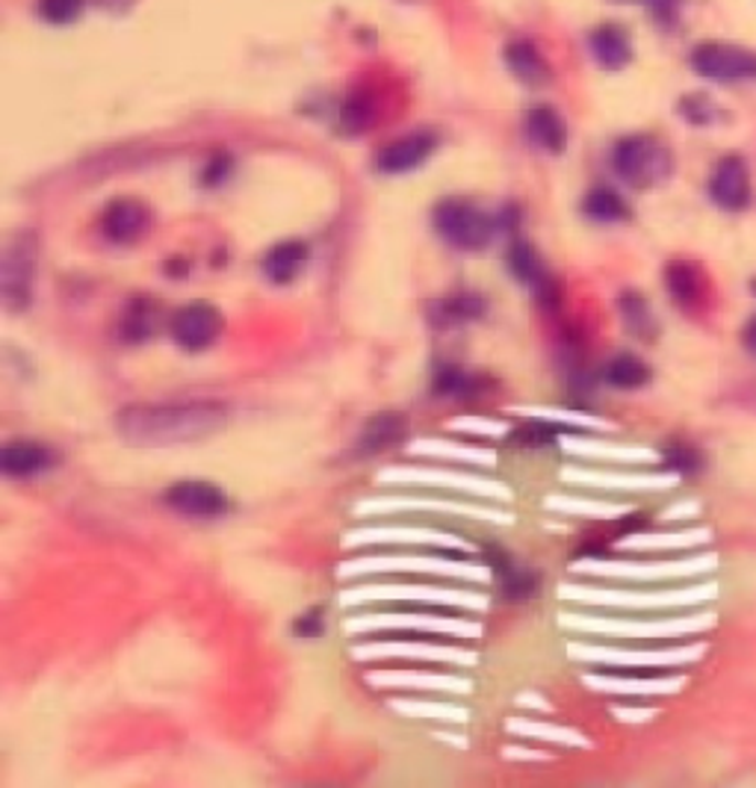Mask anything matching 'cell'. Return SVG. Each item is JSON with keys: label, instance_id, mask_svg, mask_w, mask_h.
I'll use <instances>...</instances> for the list:
<instances>
[{"label": "cell", "instance_id": "cell-32", "mask_svg": "<svg viewBox=\"0 0 756 788\" xmlns=\"http://www.w3.org/2000/svg\"><path fill=\"white\" fill-rule=\"evenodd\" d=\"M683 112H685V119L689 121H710V116H712V107H710V101L703 98V95H692V98H685L683 101Z\"/></svg>", "mask_w": 756, "mask_h": 788}, {"label": "cell", "instance_id": "cell-11", "mask_svg": "<svg viewBox=\"0 0 756 788\" xmlns=\"http://www.w3.org/2000/svg\"><path fill=\"white\" fill-rule=\"evenodd\" d=\"M60 464L54 446L39 441H10L0 452V469L7 478H33Z\"/></svg>", "mask_w": 756, "mask_h": 788}, {"label": "cell", "instance_id": "cell-5", "mask_svg": "<svg viewBox=\"0 0 756 788\" xmlns=\"http://www.w3.org/2000/svg\"><path fill=\"white\" fill-rule=\"evenodd\" d=\"M222 328H225V320L210 302L184 304L169 320V334L175 339V346L190 352V355L210 348L219 339Z\"/></svg>", "mask_w": 756, "mask_h": 788}, {"label": "cell", "instance_id": "cell-15", "mask_svg": "<svg viewBox=\"0 0 756 788\" xmlns=\"http://www.w3.org/2000/svg\"><path fill=\"white\" fill-rule=\"evenodd\" d=\"M665 281H668V293L683 307H701L706 299V281H703L701 269L685 260H673L671 267L665 269Z\"/></svg>", "mask_w": 756, "mask_h": 788}, {"label": "cell", "instance_id": "cell-22", "mask_svg": "<svg viewBox=\"0 0 756 788\" xmlns=\"http://www.w3.org/2000/svg\"><path fill=\"white\" fill-rule=\"evenodd\" d=\"M582 211L594 222H624L629 216L627 202H624L612 186H594V190L585 195Z\"/></svg>", "mask_w": 756, "mask_h": 788}, {"label": "cell", "instance_id": "cell-4", "mask_svg": "<svg viewBox=\"0 0 756 788\" xmlns=\"http://www.w3.org/2000/svg\"><path fill=\"white\" fill-rule=\"evenodd\" d=\"M36 237L24 230L12 239L7 255H3V302L10 311H24L33 293V278H36Z\"/></svg>", "mask_w": 756, "mask_h": 788}, {"label": "cell", "instance_id": "cell-27", "mask_svg": "<svg viewBox=\"0 0 756 788\" xmlns=\"http://www.w3.org/2000/svg\"><path fill=\"white\" fill-rule=\"evenodd\" d=\"M662 458H665V464L673 469V473H683V476H692V473H698V469L703 467L701 452L683 441L668 443V446L662 450Z\"/></svg>", "mask_w": 756, "mask_h": 788}, {"label": "cell", "instance_id": "cell-24", "mask_svg": "<svg viewBox=\"0 0 756 788\" xmlns=\"http://www.w3.org/2000/svg\"><path fill=\"white\" fill-rule=\"evenodd\" d=\"M712 541L710 529H689V532L673 535H645V538H633L627 547L633 550H689V547H703Z\"/></svg>", "mask_w": 756, "mask_h": 788}, {"label": "cell", "instance_id": "cell-17", "mask_svg": "<svg viewBox=\"0 0 756 788\" xmlns=\"http://www.w3.org/2000/svg\"><path fill=\"white\" fill-rule=\"evenodd\" d=\"M526 133H529V139H532L538 148H544L550 154H559L564 148V139H568L559 112L550 110V107H536V110L529 112Z\"/></svg>", "mask_w": 756, "mask_h": 788}, {"label": "cell", "instance_id": "cell-25", "mask_svg": "<svg viewBox=\"0 0 756 788\" xmlns=\"http://www.w3.org/2000/svg\"><path fill=\"white\" fill-rule=\"evenodd\" d=\"M620 313H624V322H627V328L636 334V337H645L650 339L654 337V316H650V307H647V302L641 299L638 293H624L620 295Z\"/></svg>", "mask_w": 756, "mask_h": 788}, {"label": "cell", "instance_id": "cell-16", "mask_svg": "<svg viewBox=\"0 0 756 788\" xmlns=\"http://www.w3.org/2000/svg\"><path fill=\"white\" fill-rule=\"evenodd\" d=\"M488 559L494 573L499 576V587H503V594H506L508 600H529V596L536 594L538 576L532 573V570L517 568L506 552L494 550V547L488 550Z\"/></svg>", "mask_w": 756, "mask_h": 788}, {"label": "cell", "instance_id": "cell-33", "mask_svg": "<svg viewBox=\"0 0 756 788\" xmlns=\"http://www.w3.org/2000/svg\"><path fill=\"white\" fill-rule=\"evenodd\" d=\"M228 169H231V165H228V160H213L210 169H207V174H204V181H207V184H219L222 174L228 172Z\"/></svg>", "mask_w": 756, "mask_h": 788}, {"label": "cell", "instance_id": "cell-9", "mask_svg": "<svg viewBox=\"0 0 756 788\" xmlns=\"http://www.w3.org/2000/svg\"><path fill=\"white\" fill-rule=\"evenodd\" d=\"M438 148V139L429 130H417L408 137L393 139L390 145H385L376 154V169L385 174H406L414 172L417 165L432 156V151Z\"/></svg>", "mask_w": 756, "mask_h": 788}, {"label": "cell", "instance_id": "cell-14", "mask_svg": "<svg viewBox=\"0 0 756 788\" xmlns=\"http://www.w3.org/2000/svg\"><path fill=\"white\" fill-rule=\"evenodd\" d=\"M591 51L597 56L600 65H606L612 72H618L633 60V45H629L627 30L618 24H603L591 33Z\"/></svg>", "mask_w": 756, "mask_h": 788}, {"label": "cell", "instance_id": "cell-35", "mask_svg": "<svg viewBox=\"0 0 756 788\" xmlns=\"http://www.w3.org/2000/svg\"><path fill=\"white\" fill-rule=\"evenodd\" d=\"M754 293H756V281H754Z\"/></svg>", "mask_w": 756, "mask_h": 788}, {"label": "cell", "instance_id": "cell-1", "mask_svg": "<svg viewBox=\"0 0 756 788\" xmlns=\"http://www.w3.org/2000/svg\"><path fill=\"white\" fill-rule=\"evenodd\" d=\"M228 422V408L213 399L128 404L116 413V431L137 446H177L210 438Z\"/></svg>", "mask_w": 756, "mask_h": 788}, {"label": "cell", "instance_id": "cell-28", "mask_svg": "<svg viewBox=\"0 0 756 788\" xmlns=\"http://www.w3.org/2000/svg\"><path fill=\"white\" fill-rule=\"evenodd\" d=\"M511 441L517 446H529V450H541L555 443V425L553 422H520L511 429Z\"/></svg>", "mask_w": 756, "mask_h": 788}, {"label": "cell", "instance_id": "cell-26", "mask_svg": "<svg viewBox=\"0 0 756 788\" xmlns=\"http://www.w3.org/2000/svg\"><path fill=\"white\" fill-rule=\"evenodd\" d=\"M376 119V107L369 95H352L341 112V125L346 133H364Z\"/></svg>", "mask_w": 756, "mask_h": 788}, {"label": "cell", "instance_id": "cell-12", "mask_svg": "<svg viewBox=\"0 0 756 788\" xmlns=\"http://www.w3.org/2000/svg\"><path fill=\"white\" fill-rule=\"evenodd\" d=\"M408 431V417L399 411H381L372 413L364 429H360V438L355 443V455L358 458H372L378 452H388L393 446L406 441Z\"/></svg>", "mask_w": 756, "mask_h": 788}, {"label": "cell", "instance_id": "cell-34", "mask_svg": "<svg viewBox=\"0 0 756 788\" xmlns=\"http://www.w3.org/2000/svg\"><path fill=\"white\" fill-rule=\"evenodd\" d=\"M745 339H747V346L754 348V355H756V320L747 325V331H745Z\"/></svg>", "mask_w": 756, "mask_h": 788}, {"label": "cell", "instance_id": "cell-13", "mask_svg": "<svg viewBox=\"0 0 756 788\" xmlns=\"http://www.w3.org/2000/svg\"><path fill=\"white\" fill-rule=\"evenodd\" d=\"M307 255H311V251H307L302 239H284V242L269 248L260 267H263V276H267L272 284H290V281H295L299 272L305 269Z\"/></svg>", "mask_w": 756, "mask_h": 788}, {"label": "cell", "instance_id": "cell-7", "mask_svg": "<svg viewBox=\"0 0 756 788\" xmlns=\"http://www.w3.org/2000/svg\"><path fill=\"white\" fill-rule=\"evenodd\" d=\"M163 503L181 517H193V520H216L228 511L225 490L210 482H198V478H186V482L169 487L163 494Z\"/></svg>", "mask_w": 756, "mask_h": 788}, {"label": "cell", "instance_id": "cell-21", "mask_svg": "<svg viewBox=\"0 0 756 788\" xmlns=\"http://www.w3.org/2000/svg\"><path fill=\"white\" fill-rule=\"evenodd\" d=\"M488 381L479 376H471L458 367H443L434 376V393L438 396H452V399H473L488 390Z\"/></svg>", "mask_w": 756, "mask_h": 788}, {"label": "cell", "instance_id": "cell-8", "mask_svg": "<svg viewBox=\"0 0 756 788\" xmlns=\"http://www.w3.org/2000/svg\"><path fill=\"white\" fill-rule=\"evenodd\" d=\"M712 202L730 213L745 211L750 204V172L747 163L738 154L721 156L710 177Z\"/></svg>", "mask_w": 756, "mask_h": 788}, {"label": "cell", "instance_id": "cell-18", "mask_svg": "<svg viewBox=\"0 0 756 788\" xmlns=\"http://www.w3.org/2000/svg\"><path fill=\"white\" fill-rule=\"evenodd\" d=\"M506 60L511 74H515L520 83H526V86H541V83L550 80L547 63L541 60V54H538L536 47L529 45V42H515V45H508Z\"/></svg>", "mask_w": 756, "mask_h": 788}, {"label": "cell", "instance_id": "cell-30", "mask_svg": "<svg viewBox=\"0 0 756 788\" xmlns=\"http://www.w3.org/2000/svg\"><path fill=\"white\" fill-rule=\"evenodd\" d=\"M482 311H485V304H482L479 295H471V293H462V295H452L450 302H443L441 313L446 322H467V320H476V316H482Z\"/></svg>", "mask_w": 756, "mask_h": 788}, {"label": "cell", "instance_id": "cell-20", "mask_svg": "<svg viewBox=\"0 0 756 788\" xmlns=\"http://www.w3.org/2000/svg\"><path fill=\"white\" fill-rule=\"evenodd\" d=\"M508 267H511L517 281H523L529 287H541L544 281H550L544 272V263H541V255L526 239L511 242V248H508Z\"/></svg>", "mask_w": 756, "mask_h": 788}, {"label": "cell", "instance_id": "cell-29", "mask_svg": "<svg viewBox=\"0 0 756 788\" xmlns=\"http://www.w3.org/2000/svg\"><path fill=\"white\" fill-rule=\"evenodd\" d=\"M86 0H39V15L51 24H72L80 19Z\"/></svg>", "mask_w": 756, "mask_h": 788}, {"label": "cell", "instance_id": "cell-6", "mask_svg": "<svg viewBox=\"0 0 756 788\" xmlns=\"http://www.w3.org/2000/svg\"><path fill=\"white\" fill-rule=\"evenodd\" d=\"M692 68L706 80H745L756 74V56L745 47L727 45V42H703L694 47Z\"/></svg>", "mask_w": 756, "mask_h": 788}, {"label": "cell", "instance_id": "cell-31", "mask_svg": "<svg viewBox=\"0 0 756 788\" xmlns=\"http://www.w3.org/2000/svg\"><path fill=\"white\" fill-rule=\"evenodd\" d=\"M293 633L299 638H320L325 633V617L323 608H311L305 615H299L293 620Z\"/></svg>", "mask_w": 756, "mask_h": 788}, {"label": "cell", "instance_id": "cell-2", "mask_svg": "<svg viewBox=\"0 0 756 788\" xmlns=\"http://www.w3.org/2000/svg\"><path fill=\"white\" fill-rule=\"evenodd\" d=\"M615 172L636 190H654L671 174V154L662 142L654 137H627L620 139L612 151Z\"/></svg>", "mask_w": 756, "mask_h": 788}, {"label": "cell", "instance_id": "cell-23", "mask_svg": "<svg viewBox=\"0 0 756 788\" xmlns=\"http://www.w3.org/2000/svg\"><path fill=\"white\" fill-rule=\"evenodd\" d=\"M154 331H158V311L151 307L148 299H137L119 325L121 339L125 343H145L148 337H154Z\"/></svg>", "mask_w": 756, "mask_h": 788}, {"label": "cell", "instance_id": "cell-10", "mask_svg": "<svg viewBox=\"0 0 756 788\" xmlns=\"http://www.w3.org/2000/svg\"><path fill=\"white\" fill-rule=\"evenodd\" d=\"M148 228H151V211L139 198H116L107 204L101 216V230L110 242H133L145 237Z\"/></svg>", "mask_w": 756, "mask_h": 788}, {"label": "cell", "instance_id": "cell-19", "mask_svg": "<svg viewBox=\"0 0 756 788\" xmlns=\"http://www.w3.org/2000/svg\"><path fill=\"white\" fill-rule=\"evenodd\" d=\"M603 378H606V385L618 387V390H638L650 381V367L636 355L620 352L603 367Z\"/></svg>", "mask_w": 756, "mask_h": 788}, {"label": "cell", "instance_id": "cell-3", "mask_svg": "<svg viewBox=\"0 0 756 788\" xmlns=\"http://www.w3.org/2000/svg\"><path fill=\"white\" fill-rule=\"evenodd\" d=\"M434 228L450 246L462 251H479L494 237L497 222L467 198H446L434 207Z\"/></svg>", "mask_w": 756, "mask_h": 788}]
</instances>
